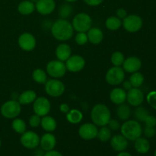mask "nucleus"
Returning a JSON list of instances; mask_svg holds the SVG:
<instances>
[{"mask_svg":"<svg viewBox=\"0 0 156 156\" xmlns=\"http://www.w3.org/2000/svg\"><path fill=\"white\" fill-rule=\"evenodd\" d=\"M69 106L66 103L62 104V105H60V106H59V111L62 113H63V114H67V113L69 111Z\"/></svg>","mask_w":156,"mask_h":156,"instance_id":"nucleus-46","label":"nucleus"},{"mask_svg":"<svg viewBox=\"0 0 156 156\" xmlns=\"http://www.w3.org/2000/svg\"><path fill=\"white\" fill-rule=\"evenodd\" d=\"M98 129L97 126L94 123H86L82 124L79 129V136L84 140H91L97 137Z\"/></svg>","mask_w":156,"mask_h":156,"instance_id":"nucleus-13","label":"nucleus"},{"mask_svg":"<svg viewBox=\"0 0 156 156\" xmlns=\"http://www.w3.org/2000/svg\"><path fill=\"white\" fill-rule=\"evenodd\" d=\"M18 45L24 51H32L36 47V39L30 33H24L18 37Z\"/></svg>","mask_w":156,"mask_h":156,"instance_id":"nucleus-15","label":"nucleus"},{"mask_svg":"<svg viewBox=\"0 0 156 156\" xmlns=\"http://www.w3.org/2000/svg\"><path fill=\"white\" fill-rule=\"evenodd\" d=\"M103 1L104 0H84V2H85L88 5L90 6L100 5L103 2Z\"/></svg>","mask_w":156,"mask_h":156,"instance_id":"nucleus-44","label":"nucleus"},{"mask_svg":"<svg viewBox=\"0 0 156 156\" xmlns=\"http://www.w3.org/2000/svg\"><path fill=\"white\" fill-rule=\"evenodd\" d=\"M144 94L139 88H132L126 93V101L131 106H140L144 101Z\"/></svg>","mask_w":156,"mask_h":156,"instance_id":"nucleus-14","label":"nucleus"},{"mask_svg":"<svg viewBox=\"0 0 156 156\" xmlns=\"http://www.w3.org/2000/svg\"><path fill=\"white\" fill-rule=\"evenodd\" d=\"M35 9L41 15H50L56 9V2L54 0H38L35 3Z\"/></svg>","mask_w":156,"mask_h":156,"instance_id":"nucleus-16","label":"nucleus"},{"mask_svg":"<svg viewBox=\"0 0 156 156\" xmlns=\"http://www.w3.org/2000/svg\"><path fill=\"white\" fill-rule=\"evenodd\" d=\"M111 62L114 66H120L123 65V62L125 60V56L123 53L120 51L114 52L112 54L111 58Z\"/></svg>","mask_w":156,"mask_h":156,"instance_id":"nucleus-35","label":"nucleus"},{"mask_svg":"<svg viewBox=\"0 0 156 156\" xmlns=\"http://www.w3.org/2000/svg\"><path fill=\"white\" fill-rule=\"evenodd\" d=\"M50 108H51L50 102L47 98H37L34 101V114L39 115L40 117H44V116L47 115L50 113Z\"/></svg>","mask_w":156,"mask_h":156,"instance_id":"nucleus-11","label":"nucleus"},{"mask_svg":"<svg viewBox=\"0 0 156 156\" xmlns=\"http://www.w3.org/2000/svg\"><path fill=\"white\" fill-rule=\"evenodd\" d=\"M87 32L88 41L92 44H99L103 41L104 34L98 27H91Z\"/></svg>","mask_w":156,"mask_h":156,"instance_id":"nucleus-22","label":"nucleus"},{"mask_svg":"<svg viewBox=\"0 0 156 156\" xmlns=\"http://www.w3.org/2000/svg\"><path fill=\"white\" fill-rule=\"evenodd\" d=\"M83 119V114L79 110L72 109L69 110L66 114V120L72 124L79 123Z\"/></svg>","mask_w":156,"mask_h":156,"instance_id":"nucleus-28","label":"nucleus"},{"mask_svg":"<svg viewBox=\"0 0 156 156\" xmlns=\"http://www.w3.org/2000/svg\"><path fill=\"white\" fill-rule=\"evenodd\" d=\"M1 146H2V141L1 140H0V148H1Z\"/></svg>","mask_w":156,"mask_h":156,"instance_id":"nucleus-52","label":"nucleus"},{"mask_svg":"<svg viewBox=\"0 0 156 156\" xmlns=\"http://www.w3.org/2000/svg\"><path fill=\"white\" fill-rule=\"evenodd\" d=\"M44 85L46 93L50 97H59L65 91V85L58 79H49Z\"/></svg>","mask_w":156,"mask_h":156,"instance_id":"nucleus-6","label":"nucleus"},{"mask_svg":"<svg viewBox=\"0 0 156 156\" xmlns=\"http://www.w3.org/2000/svg\"><path fill=\"white\" fill-rule=\"evenodd\" d=\"M134 148L138 153L146 154L150 149V143L147 139L140 136L135 140Z\"/></svg>","mask_w":156,"mask_h":156,"instance_id":"nucleus-23","label":"nucleus"},{"mask_svg":"<svg viewBox=\"0 0 156 156\" xmlns=\"http://www.w3.org/2000/svg\"><path fill=\"white\" fill-rule=\"evenodd\" d=\"M110 140H111V146L116 152H123L128 146V140L122 134L114 135Z\"/></svg>","mask_w":156,"mask_h":156,"instance_id":"nucleus-18","label":"nucleus"},{"mask_svg":"<svg viewBox=\"0 0 156 156\" xmlns=\"http://www.w3.org/2000/svg\"><path fill=\"white\" fill-rule=\"evenodd\" d=\"M35 10V4L30 0H24L18 5V11L23 15H28L33 13Z\"/></svg>","mask_w":156,"mask_h":156,"instance_id":"nucleus-25","label":"nucleus"},{"mask_svg":"<svg viewBox=\"0 0 156 156\" xmlns=\"http://www.w3.org/2000/svg\"><path fill=\"white\" fill-rule=\"evenodd\" d=\"M66 2H76L77 0H65Z\"/></svg>","mask_w":156,"mask_h":156,"instance_id":"nucleus-49","label":"nucleus"},{"mask_svg":"<svg viewBox=\"0 0 156 156\" xmlns=\"http://www.w3.org/2000/svg\"><path fill=\"white\" fill-rule=\"evenodd\" d=\"M75 41L79 45H85L88 41L87 34L85 32H79L75 37Z\"/></svg>","mask_w":156,"mask_h":156,"instance_id":"nucleus-37","label":"nucleus"},{"mask_svg":"<svg viewBox=\"0 0 156 156\" xmlns=\"http://www.w3.org/2000/svg\"><path fill=\"white\" fill-rule=\"evenodd\" d=\"M122 66L124 72L128 73H133L138 72L141 69L142 61L136 56H130L125 59Z\"/></svg>","mask_w":156,"mask_h":156,"instance_id":"nucleus-17","label":"nucleus"},{"mask_svg":"<svg viewBox=\"0 0 156 156\" xmlns=\"http://www.w3.org/2000/svg\"><path fill=\"white\" fill-rule=\"evenodd\" d=\"M123 89H124L125 91H129V89H131V88H133L132 85H131L129 81H125V82H123Z\"/></svg>","mask_w":156,"mask_h":156,"instance_id":"nucleus-47","label":"nucleus"},{"mask_svg":"<svg viewBox=\"0 0 156 156\" xmlns=\"http://www.w3.org/2000/svg\"><path fill=\"white\" fill-rule=\"evenodd\" d=\"M72 50L67 44H60L56 49V56L58 60L65 62L71 56Z\"/></svg>","mask_w":156,"mask_h":156,"instance_id":"nucleus-21","label":"nucleus"},{"mask_svg":"<svg viewBox=\"0 0 156 156\" xmlns=\"http://www.w3.org/2000/svg\"><path fill=\"white\" fill-rule=\"evenodd\" d=\"M74 30L77 32H87L92 26V19L89 15L84 12L77 14L72 22Z\"/></svg>","mask_w":156,"mask_h":156,"instance_id":"nucleus-4","label":"nucleus"},{"mask_svg":"<svg viewBox=\"0 0 156 156\" xmlns=\"http://www.w3.org/2000/svg\"><path fill=\"white\" fill-rule=\"evenodd\" d=\"M132 111H131L130 107L126 104H121L119 105L117 109V116L120 120L126 121L130 117Z\"/></svg>","mask_w":156,"mask_h":156,"instance_id":"nucleus-27","label":"nucleus"},{"mask_svg":"<svg viewBox=\"0 0 156 156\" xmlns=\"http://www.w3.org/2000/svg\"><path fill=\"white\" fill-rule=\"evenodd\" d=\"M149 115V112L145 108L141 106L137 107L136 109L134 111V117L137 120V121L144 122L145 119Z\"/></svg>","mask_w":156,"mask_h":156,"instance_id":"nucleus-36","label":"nucleus"},{"mask_svg":"<svg viewBox=\"0 0 156 156\" xmlns=\"http://www.w3.org/2000/svg\"><path fill=\"white\" fill-rule=\"evenodd\" d=\"M34 156H44V155H42L41 154H36V155H34Z\"/></svg>","mask_w":156,"mask_h":156,"instance_id":"nucleus-51","label":"nucleus"},{"mask_svg":"<svg viewBox=\"0 0 156 156\" xmlns=\"http://www.w3.org/2000/svg\"><path fill=\"white\" fill-rule=\"evenodd\" d=\"M129 81L130 82L133 88H140L144 82V76L140 72H136L132 73Z\"/></svg>","mask_w":156,"mask_h":156,"instance_id":"nucleus-31","label":"nucleus"},{"mask_svg":"<svg viewBox=\"0 0 156 156\" xmlns=\"http://www.w3.org/2000/svg\"><path fill=\"white\" fill-rule=\"evenodd\" d=\"M41 125L43 129L48 133L53 132L56 129V126H57L56 120L53 117L47 115L44 116L41 119Z\"/></svg>","mask_w":156,"mask_h":156,"instance_id":"nucleus-26","label":"nucleus"},{"mask_svg":"<svg viewBox=\"0 0 156 156\" xmlns=\"http://www.w3.org/2000/svg\"><path fill=\"white\" fill-rule=\"evenodd\" d=\"M85 60L82 56L73 55L66 61V67L68 71L71 73H78L84 69Z\"/></svg>","mask_w":156,"mask_h":156,"instance_id":"nucleus-12","label":"nucleus"},{"mask_svg":"<svg viewBox=\"0 0 156 156\" xmlns=\"http://www.w3.org/2000/svg\"><path fill=\"white\" fill-rule=\"evenodd\" d=\"M111 114L109 108L104 104L94 105L91 111V118L97 126H107L111 120Z\"/></svg>","mask_w":156,"mask_h":156,"instance_id":"nucleus-2","label":"nucleus"},{"mask_svg":"<svg viewBox=\"0 0 156 156\" xmlns=\"http://www.w3.org/2000/svg\"><path fill=\"white\" fill-rule=\"evenodd\" d=\"M97 137L102 143H106V142L109 141L111 138V129L106 126H101L98 132Z\"/></svg>","mask_w":156,"mask_h":156,"instance_id":"nucleus-33","label":"nucleus"},{"mask_svg":"<svg viewBox=\"0 0 156 156\" xmlns=\"http://www.w3.org/2000/svg\"><path fill=\"white\" fill-rule=\"evenodd\" d=\"M146 101L152 108L156 110V91H150L146 96Z\"/></svg>","mask_w":156,"mask_h":156,"instance_id":"nucleus-38","label":"nucleus"},{"mask_svg":"<svg viewBox=\"0 0 156 156\" xmlns=\"http://www.w3.org/2000/svg\"><path fill=\"white\" fill-rule=\"evenodd\" d=\"M154 156H156V149H155V153H154Z\"/></svg>","mask_w":156,"mask_h":156,"instance_id":"nucleus-53","label":"nucleus"},{"mask_svg":"<svg viewBox=\"0 0 156 156\" xmlns=\"http://www.w3.org/2000/svg\"><path fill=\"white\" fill-rule=\"evenodd\" d=\"M36 98L37 93L34 91H33V90H27V91H24L18 96V101L19 102L21 105H30V104L34 103Z\"/></svg>","mask_w":156,"mask_h":156,"instance_id":"nucleus-24","label":"nucleus"},{"mask_svg":"<svg viewBox=\"0 0 156 156\" xmlns=\"http://www.w3.org/2000/svg\"><path fill=\"white\" fill-rule=\"evenodd\" d=\"M143 133L145 134V136L146 137H148V138H152V137L155 136L156 130L155 127H150V126H146L144 129H143Z\"/></svg>","mask_w":156,"mask_h":156,"instance_id":"nucleus-40","label":"nucleus"},{"mask_svg":"<svg viewBox=\"0 0 156 156\" xmlns=\"http://www.w3.org/2000/svg\"><path fill=\"white\" fill-rule=\"evenodd\" d=\"M110 99L115 105H121L126 101V91L123 88H115L110 93Z\"/></svg>","mask_w":156,"mask_h":156,"instance_id":"nucleus-20","label":"nucleus"},{"mask_svg":"<svg viewBox=\"0 0 156 156\" xmlns=\"http://www.w3.org/2000/svg\"><path fill=\"white\" fill-rule=\"evenodd\" d=\"M40 136L34 131H25L21 134L20 142L24 148L27 149H36L40 146Z\"/></svg>","mask_w":156,"mask_h":156,"instance_id":"nucleus-10","label":"nucleus"},{"mask_svg":"<svg viewBox=\"0 0 156 156\" xmlns=\"http://www.w3.org/2000/svg\"><path fill=\"white\" fill-rule=\"evenodd\" d=\"M144 123H146V126H150V127H155L156 126V117L154 116L148 115L146 118L145 119Z\"/></svg>","mask_w":156,"mask_h":156,"instance_id":"nucleus-41","label":"nucleus"},{"mask_svg":"<svg viewBox=\"0 0 156 156\" xmlns=\"http://www.w3.org/2000/svg\"><path fill=\"white\" fill-rule=\"evenodd\" d=\"M41 117H40L37 114H34L29 119V125L33 128H37L41 125Z\"/></svg>","mask_w":156,"mask_h":156,"instance_id":"nucleus-39","label":"nucleus"},{"mask_svg":"<svg viewBox=\"0 0 156 156\" xmlns=\"http://www.w3.org/2000/svg\"><path fill=\"white\" fill-rule=\"evenodd\" d=\"M1 114L7 119H15L21 114V105L15 100H10L5 102L1 107Z\"/></svg>","mask_w":156,"mask_h":156,"instance_id":"nucleus-5","label":"nucleus"},{"mask_svg":"<svg viewBox=\"0 0 156 156\" xmlns=\"http://www.w3.org/2000/svg\"><path fill=\"white\" fill-rule=\"evenodd\" d=\"M105 26L110 30H117L122 26L121 19L117 16H111L105 21Z\"/></svg>","mask_w":156,"mask_h":156,"instance_id":"nucleus-29","label":"nucleus"},{"mask_svg":"<svg viewBox=\"0 0 156 156\" xmlns=\"http://www.w3.org/2000/svg\"><path fill=\"white\" fill-rule=\"evenodd\" d=\"M53 37L59 41H66L71 39L74 33L72 23L66 19H58L50 27Z\"/></svg>","mask_w":156,"mask_h":156,"instance_id":"nucleus-1","label":"nucleus"},{"mask_svg":"<svg viewBox=\"0 0 156 156\" xmlns=\"http://www.w3.org/2000/svg\"><path fill=\"white\" fill-rule=\"evenodd\" d=\"M108 127L111 129V130H114V131H117L120 128V124L119 123V121L116 119H112V120H110L109 123H108Z\"/></svg>","mask_w":156,"mask_h":156,"instance_id":"nucleus-42","label":"nucleus"},{"mask_svg":"<svg viewBox=\"0 0 156 156\" xmlns=\"http://www.w3.org/2000/svg\"><path fill=\"white\" fill-rule=\"evenodd\" d=\"M30 1L32 2H34V3H36L38 0H30Z\"/></svg>","mask_w":156,"mask_h":156,"instance_id":"nucleus-50","label":"nucleus"},{"mask_svg":"<svg viewBox=\"0 0 156 156\" xmlns=\"http://www.w3.org/2000/svg\"><path fill=\"white\" fill-rule=\"evenodd\" d=\"M125 79V72L120 66H114L106 73V82L111 85H119L123 82Z\"/></svg>","mask_w":156,"mask_h":156,"instance_id":"nucleus-8","label":"nucleus"},{"mask_svg":"<svg viewBox=\"0 0 156 156\" xmlns=\"http://www.w3.org/2000/svg\"><path fill=\"white\" fill-rule=\"evenodd\" d=\"M117 17L120 19H124L126 16H127V12H126V9H123V8H120V9H118L117 10Z\"/></svg>","mask_w":156,"mask_h":156,"instance_id":"nucleus-43","label":"nucleus"},{"mask_svg":"<svg viewBox=\"0 0 156 156\" xmlns=\"http://www.w3.org/2000/svg\"><path fill=\"white\" fill-rule=\"evenodd\" d=\"M56 145V139L53 134L47 133L44 134L40 140V146L45 152L54 149Z\"/></svg>","mask_w":156,"mask_h":156,"instance_id":"nucleus-19","label":"nucleus"},{"mask_svg":"<svg viewBox=\"0 0 156 156\" xmlns=\"http://www.w3.org/2000/svg\"><path fill=\"white\" fill-rule=\"evenodd\" d=\"M121 134L129 141H135L143 134V127L137 120H126L120 126Z\"/></svg>","mask_w":156,"mask_h":156,"instance_id":"nucleus-3","label":"nucleus"},{"mask_svg":"<svg viewBox=\"0 0 156 156\" xmlns=\"http://www.w3.org/2000/svg\"><path fill=\"white\" fill-rule=\"evenodd\" d=\"M73 7L68 3H63L59 9V15L62 19H66L73 13Z\"/></svg>","mask_w":156,"mask_h":156,"instance_id":"nucleus-34","label":"nucleus"},{"mask_svg":"<svg viewBox=\"0 0 156 156\" xmlns=\"http://www.w3.org/2000/svg\"><path fill=\"white\" fill-rule=\"evenodd\" d=\"M117 156H133V155H131L130 153H129V152H124V151H123V152H119V154Z\"/></svg>","mask_w":156,"mask_h":156,"instance_id":"nucleus-48","label":"nucleus"},{"mask_svg":"<svg viewBox=\"0 0 156 156\" xmlns=\"http://www.w3.org/2000/svg\"><path fill=\"white\" fill-rule=\"evenodd\" d=\"M143 19L137 15H127L122 22V25L123 26L125 30L130 33L139 31L143 27Z\"/></svg>","mask_w":156,"mask_h":156,"instance_id":"nucleus-9","label":"nucleus"},{"mask_svg":"<svg viewBox=\"0 0 156 156\" xmlns=\"http://www.w3.org/2000/svg\"><path fill=\"white\" fill-rule=\"evenodd\" d=\"M66 70L64 62L60 60H52L47 63L46 73L53 79H59L65 76Z\"/></svg>","mask_w":156,"mask_h":156,"instance_id":"nucleus-7","label":"nucleus"},{"mask_svg":"<svg viewBox=\"0 0 156 156\" xmlns=\"http://www.w3.org/2000/svg\"><path fill=\"white\" fill-rule=\"evenodd\" d=\"M34 81L38 84H45L47 81V74L44 70L41 69H36L32 73Z\"/></svg>","mask_w":156,"mask_h":156,"instance_id":"nucleus-30","label":"nucleus"},{"mask_svg":"<svg viewBox=\"0 0 156 156\" xmlns=\"http://www.w3.org/2000/svg\"><path fill=\"white\" fill-rule=\"evenodd\" d=\"M12 127L15 132L17 133L22 134L26 131V123L24 120L20 118H15L12 123Z\"/></svg>","mask_w":156,"mask_h":156,"instance_id":"nucleus-32","label":"nucleus"},{"mask_svg":"<svg viewBox=\"0 0 156 156\" xmlns=\"http://www.w3.org/2000/svg\"><path fill=\"white\" fill-rule=\"evenodd\" d=\"M44 156H63V155H62L60 152H58V151L53 149V150L46 152L45 153H44Z\"/></svg>","mask_w":156,"mask_h":156,"instance_id":"nucleus-45","label":"nucleus"}]
</instances>
